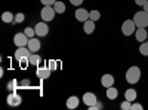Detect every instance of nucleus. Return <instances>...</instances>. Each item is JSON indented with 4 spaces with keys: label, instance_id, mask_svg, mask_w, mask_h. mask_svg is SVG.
Wrapping results in <instances>:
<instances>
[{
    "label": "nucleus",
    "instance_id": "obj_1",
    "mask_svg": "<svg viewBox=\"0 0 148 110\" xmlns=\"http://www.w3.org/2000/svg\"><path fill=\"white\" fill-rule=\"evenodd\" d=\"M141 75H142V73H141V68L138 66H130L127 68V71H126V80H127V83H130V85L138 83L139 79H141Z\"/></svg>",
    "mask_w": 148,
    "mask_h": 110
},
{
    "label": "nucleus",
    "instance_id": "obj_2",
    "mask_svg": "<svg viewBox=\"0 0 148 110\" xmlns=\"http://www.w3.org/2000/svg\"><path fill=\"white\" fill-rule=\"evenodd\" d=\"M133 21H135V24H136V27L138 28H145V27H148V12H145V10H139V12H136V14L133 15Z\"/></svg>",
    "mask_w": 148,
    "mask_h": 110
},
{
    "label": "nucleus",
    "instance_id": "obj_3",
    "mask_svg": "<svg viewBox=\"0 0 148 110\" xmlns=\"http://www.w3.org/2000/svg\"><path fill=\"white\" fill-rule=\"evenodd\" d=\"M136 24H135V21L133 19H126L125 22L121 24V33L125 34V36H132V34H135V31H136Z\"/></svg>",
    "mask_w": 148,
    "mask_h": 110
},
{
    "label": "nucleus",
    "instance_id": "obj_4",
    "mask_svg": "<svg viewBox=\"0 0 148 110\" xmlns=\"http://www.w3.org/2000/svg\"><path fill=\"white\" fill-rule=\"evenodd\" d=\"M55 14H56V10L53 9V6H43V9L40 12V17H42L43 21L49 22L55 18Z\"/></svg>",
    "mask_w": 148,
    "mask_h": 110
},
{
    "label": "nucleus",
    "instance_id": "obj_5",
    "mask_svg": "<svg viewBox=\"0 0 148 110\" xmlns=\"http://www.w3.org/2000/svg\"><path fill=\"white\" fill-rule=\"evenodd\" d=\"M28 40H30V37H28L25 33H16V34L14 36V43H15L16 48H19V46H27V45H28Z\"/></svg>",
    "mask_w": 148,
    "mask_h": 110
},
{
    "label": "nucleus",
    "instance_id": "obj_6",
    "mask_svg": "<svg viewBox=\"0 0 148 110\" xmlns=\"http://www.w3.org/2000/svg\"><path fill=\"white\" fill-rule=\"evenodd\" d=\"M6 101H8V104H9V106L16 107V106H19V104L22 103V98H21V95H19L16 91H14V92H9Z\"/></svg>",
    "mask_w": 148,
    "mask_h": 110
},
{
    "label": "nucleus",
    "instance_id": "obj_7",
    "mask_svg": "<svg viewBox=\"0 0 148 110\" xmlns=\"http://www.w3.org/2000/svg\"><path fill=\"white\" fill-rule=\"evenodd\" d=\"M34 30H36V36H37V37H45V36H47V33H49V27H47L46 21H42L39 24H36Z\"/></svg>",
    "mask_w": 148,
    "mask_h": 110
},
{
    "label": "nucleus",
    "instance_id": "obj_8",
    "mask_svg": "<svg viewBox=\"0 0 148 110\" xmlns=\"http://www.w3.org/2000/svg\"><path fill=\"white\" fill-rule=\"evenodd\" d=\"M31 54L33 52L28 49V46H19V48H16V51H15V58L19 61L22 58H30Z\"/></svg>",
    "mask_w": 148,
    "mask_h": 110
},
{
    "label": "nucleus",
    "instance_id": "obj_9",
    "mask_svg": "<svg viewBox=\"0 0 148 110\" xmlns=\"http://www.w3.org/2000/svg\"><path fill=\"white\" fill-rule=\"evenodd\" d=\"M51 68H49L47 66H39L36 70V76L40 77V79H49L51 77Z\"/></svg>",
    "mask_w": 148,
    "mask_h": 110
},
{
    "label": "nucleus",
    "instance_id": "obj_10",
    "mask_svg": "<svg viewBox=\"0 0 148 110\" xmlns=\"http://www.w3.org/2000/svg\"><path fill=\"white\" fill-rule=\"evenodd\" d=\"M76 19L77 21H80V22H84V21H88L89 18H90V12L89 10H86V9H83V8H77L76 9Z\"/></svg>",
    "mask_w": 148,
    "mask_h": 110
},
{
    "label": "nucleus",
    "instance_id": "obj_11",
    "mask_svg": "<svg viewBox=\"0 0 148 110\" xmlns=\"http://www.w3.org/2000/svg\"><path fill=\"white\" fill-rule=\"evenodd\" d=\"M82 100H83V103H84L86 106H88V107H89V106H92V104H95V103L98 101L96 95H95L93 92H84Z\"/></svg>",
    "mask_w": 148,
    "mask_h": 110
},
{
    "label": "nucleus",
    "instance_id": "obj_12",
    "mask_svg": "<svg viewBox=\"0 0 148 110\" xmlns=\"http://www.w3.org/2000/svg\"><path fill=\"white\" fill-rule=\"evenodd\" d=\"M101 85L104 88H110V86H113L114 85V76L113 75H110V73H107V75H104L101 77Z\"/></svg>",
    "mask_w": 148,
    "mask_h": 110
},
{
    "label": "nucleus",
    "instance_id": "obj_13",
    "mask_svg": "<svg viewBox=\"0 0 148 110\" xmlns=\"http://www.w3.org/2000/svg\"><path fill=\"white\" fill-rule=\"evenodd\" d=\"M28 49L31 51V52H37L42 48V43H40V40L37 39V37H31L30 40H28Z\"/></svg>",
    "mask_w": 148,
    "mask_h": 110
},
{
    "label": "nucleus",
    "instance_id": "obj_14",
    "mask_svg": "<svg viewBox=\"0 0 148 110\" xmlns=\"http://www.w3.org/2000/svg\"><path fill=\"white\" fill-rule=\"evenodd\" d=\"M79 104H80V98H79V97H76V95L68 97V100H67V107H68L70 110L77 109V107H79Z\"/></svg>",
    "mask_w": 148,
    "mask_h": 110
},
{
    "label": "nucleus",
    "instance_id": "obj_15",
    "mask_svg": "<svg viewBox=\"0 0 148 110\" xmlns=\"http://www.w3.org/2000/svg\"><path fill=\"white\" fill-rule=\"evenodd\" d=\"M147 36H148V31L145 30V28H136V31H135V37H136V40L139 42V43H142V42H145L147 40Z\"/></svg>",
    "mask_w": 148,
    "mask_h": 110
},
{
    "label": "nucleus",
    "instance_id": "obj_16",
    "mask_svg": "<svg viewBox=\"0 0 148 110\" xmlns=\"http://www.w3.org/2000/svg\"><path fill=\"white\" fill-rule=\"evenodd\" d=\"M83 30H84L86 34H92L95 31V21H92L90 18L88 21H84L83 22Z\"/></svg>",
    "mask_w": 148,
    "mask_h": 110
},
{
    "label": "nucleus",
    "instance_id": "obj_17",
    "mask_svg": "<svg viewBox=\"0 0 148 110\" xmlns=\"http://www.w3.org/2000/svg\"><path fill=\"white\" fill-rule=\"evenodd\" d=\"M117 97H119V91H117V88H114V85L107 88V98L108 100H117Z\"/></svg>",
    "mask_w": 148,
    "mask_h": 110
},
{
    "label": "nucleus",
    "instance_id": "obj_18",
    "mask_svg": "<svg viewBox=\"0 0 148 110\" xmlns=\"http://www.w3.org/2000/svg\"><path fill=\"white\" fill-rule=\"evenodd\" d=\"M6 88H8V91L14 92V91H16V89H19V88H21V85H19V82H18L16 79H12V80H9V82H8Z\"/></svg>",
    "mask_w": 148,
    "mask_h": 110
},
{
    "label": "nucleus",
    "instance_id": "obj_19",
    "mask_svg": "<svg viewBox=\"0 0 148 110\" xmlns=\"http://www.w3.org/2000/svg\"><path fill=\"white\" fill-rule=\"evenodd\" d=\"M136 91H135L133 88H129V89H126V92H125V100H129V101H135L136 100Z\"/></svg>",
    "mask_w": 148,
    "mask_h": 110
},
{
    "label": "nucleus",
    "instance_id": "obj_20",
    "mask_svg": "<svg viewBox=\"0 0 148 110\" xmlns=\"http://www.w3.org/2000/svg\"><path fill=\"white\" fill-rule=\"evenodd\" d=\"M40 63H42V57L33 52V54L30 55V64H31V66H36V67H39Z\"/></svg>",
    "mask_w": 148,
    "mask_h": 110
},
{
    "label": "nucleus",
    "instance_id": "obj_21",
    "mask_svg": "<svg viewBox=\"0 0 148 110\" xmlns=\"http://www.w3.org/2000/svg\"><path fill=\"white\" fill-rule=\"evenodd\" d=\"M2 21L3 22H14L15 21V15L14 14H12V12H3V14H2Z\"/></svg>",
    "mask_w": 148,
    "mask_h": 110
},
{
    "label": "nucleus",
    "instance_id": "obj_22",
    "mask_svg": "<svg viewBox=\"0 0 148 110\" xmlns=\"http://www.w3.org/2000/svg\"><path fill=\"white\" fill-rule=\"evenodd\" d=\"M53 9L56 10V14H64V12H65V3L56 0V3L53 5Z\"/></svg>",
    "mask_w": 148,
    "mask_h": 110
},
{
    "label": "nucleus",
    "instance_id": "obj_23",
    "mask_svg": "<svg viewBox=\"0 0 148 110\" xmlns=\"http://www.w3.org/2000/svg\"><path fill=\"white\" fill-rule=\"evenodd\" d=\"M139 52H141L144 57H148V40H145V42H142V43L139 45Z\"/></svg>",
    "mask_w": 148,
    "mask_h": 110
},
{
    "label": "nucleus",
    "instance_id": "obj_24",
    "mask_svg": "<svg viewBox=\"0 0 148 110\" xmlns=\"http://www.w3.org/2000/svg\"><path fill=\"white\" fill-rule=\"evenodd\" d=\"M99 18H101V12H99V10H96V9L90 10V19H92V21H95V22H96Z\"/></svg>",
    "mask_w": 148,
    "mask_h": 110
},
{
    "label": "nucleus",
    "instance_id": "obj_25",
    "mask_svg": "<svg viewBox=\"0 0 148 110\" xmlns=\"http://www.w3.org/2000/svg\"><path fill=\"white\" fill-rule=\"evenodd\" d=\"M120 109H121V110H130V109H132V101L125 100V101L120 104Z\"/></svg>",
    "mask_w": 148,
    "mask_h": 110
},
{
    "label": "nucleus",
    "instance_id": "obj_26",
    "mask_svg": "<svg viewBox=\"0 0 148 110\" xmlns=\"http://www.w3.org/2000/svg\"><path fill=\"white\" fill-rule=\"evenodd\" d=\"M24 33H25L30 39H31V37H36V30H34V28H31V27H27L25 30H24Z\"/></svg>",
    "mask_w": 148,
    "mask_h": 110
},
{
    "label": "nucleus",
    "instance_id": "obj_27",
    "mask_svg": "<svg viewBox=\"0 0 148 110\" xmlns=\"http://www.w3.org/2000/svg\"><path fill=\"white\" fill-rule=\"evenodd\" d=\"M24 19H25V15H24L22 12H19V14L15 15V21H14V22H18V24H19V22H22Z\"/></svg>",
    "mask_w": 148,
    "mask_h": 110
},
{
    "label": "nucleus",
    "instance_id": "obj_28",
    "mask_svg": "<svg viewBox=\"0 0 148 110\" xmlns=\"http://www.w3.org/2000/svg\"><path fill=\"white\" fill-rule=\"evenodd\" d=\"M40 3L43 6H53L56 3V0H40Z\"/></svg>",
    "mask_w": 148,
    "mask_h": 110
},
{
    "label": "nucleus",
    "instance_id": "obj_29",
    "mask_svg": "<svg viewBox=\"0 0 148 110\" xmlns=\"http://www.w3.org/2000/svg\"><path fill=\"white\" fill-rule=\"evenodd\" d=\"M47 67L51 68V70H56V67H58L56 61H55V59H51V61H49V63H47Z\"/></svg>",
    "mask_w": 148,
    "mask_h": 110
},
{
    "label": "nucleus",
    "instance_id": "obj_30",
    "mask_svg": "<svg viewBox=\"0 0 148 110\" xmlns=\"http://www.w3.org/2000/svg\"><path fill=\"white\" fill-rule=\"evenodd\" d=\"M142 109H144V106H142L141 103H135V101H133V103H132V109H130V110H142Z\"/></svg>",
    "mask_w": 148,
    "mask_h": 110
},
{
    "label": "nucleus",
    "instance_id": "obj_31",
    "mask_svg": "<svg viewBox=\"0 0 148 110\" xmlns=\"http://www.w3.org/2000/svg\"><path fill=\"white\" fill-rule=\"evenodd\" d=\"M99 109H102V104L101 103H95V104H92V106H89V110H99Z\"/></svg>",
    "mask_w": 148,
    "mask_h": 110
},
{
    "label": "nucleus",
    "instance_id": "obj_32",
    "mask_svg": "<svg viewBox=\"0 0 148 110\" xmlns=\"http://www.w3.org/2000/svg\"><path fill=\"white\" fill-rule=\"evenodd\" d=\"M25 86H30V80H28V79L21 80V88H25Z\"/></svg>",
    "mask_w": 148,
    "mask_h": 110
},
{
    "label": "nucleus",
    "instance_id": "obj_33",
    "mask_svg": "<svg viewBox=\"0 0 148 110\" xmlns=\"http://www.w3.org/2000/svg\"><path fill=\"white\" fill-rule=\"evenodd\" d=\"M70 3L74 5V6H80L83 3V0H70Z\"/></svg>",
    "mask_w": 148,
    "mask_h": 110
},
{
    "label": "nucleus",
    "instance_id": "obj_34",
    "mask_svg": "<svg viewBox=\"0 0 148 110\" xmlns=\"http://www.w3.org/2000/svg\"><path fill=\"white\" fill-rule=\"evenodd\" d=\"M148 2V0H135V3H136L138 6H141V8H144V5Z\"/></svg>",
    "mask_w": 148,
    "mask_h": 110
},
{
    "label": "nucleus",
    "instance_id": "obj_35",
    "mask_svg": "<svg viewBox=\"0 0 148 110\" xmlns=\"http://www.w3.org/2000/svg\"><path fill=\"white\" fill-rule=\"evenodd\" d=\"M144 10H145V12H148V2L144 5Z\"/></svg>",
    "mask_w": 148,
    "mask_h": 110
},
{
    "label": "nucleus",
    "instance_id": "obj_36",
    "mask_svg": "<svg viewBox=\"0 0 148 110\" xmlns=\"http://www.w3.org/2000/svg\"><path fill=\"white\" fill-rule=\"evenodd\" d=\"M147 40H148V36H147Z\"/></svg>",
    "mask_w": 148,
    "mask_h": 110
}]
</instances>
